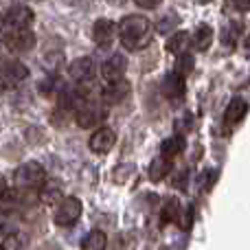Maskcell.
Segmentation results:
<instances>
[{"mask_svg":"<svg viewBox=\"0 0 250 250\" xmlns=\"http://www.w3.org/2000/svg\"><path fill=\"white\" fill-rule=\"evenodd\" d=\"M105 244H108V239H105L104 230H90V233L83 237L82 248L83 250H104Z\"/></svg>","mask_w":250,"mask_h":250,"instance_id":"cell-18","label":"cell"},{"mask_svg":"<svg viewBox=\"0 0 250 250\" xmlns=\"http://www.w3.org/2000/svg\"><path fill=\"white\" fill-rule=\"evenodd\" d=\"M149 20L145 16H138V13H132V16H125L121 22H119V33H121V42L127 48L136 51V48H143L147 44V35H149Z\"/></svg>","mask_w":250,"mask_h":250,"instance_id":"cell-1","label":"cell"},{"mask_svg":"<svg viewBox=\"0 0 250 250\" xmlns=\"http://www.w3.org/2000/svg\"><path fill=\"white\" fill-rule=\"evenodd\" d=\"M114 143H117V134L110 127H99L92 132L88 145H90V149L95 151V154H105V151H110L114 147Z\"/></svg>","mask_w":250,"mask_h":250,"instance_id":"cell-6","label":"cell"},{"mask_svg":"<svg viewBox=\"0 0 250 250\" xmlns=\"http://www.w3.org/2000/svg\"><path fill=\"white\" fill-rule=\"evenodd\" d=\"M82 211H83V207H82V200L79 198H75V195L62 198L55 208V224L68 229V226L77 224V220L82 217Z\"/></svg>","mask_w":250,"mask_h":250,"instance_id":"cell-3","label":"cell"},{"mask_svg":"<svg viewBox=\"0 0 250 250\" xmlns=\"http://www.w3.org/2000/svg\"><path fill=\"white\" fill-rule=\"evenodd\" d=\"M114 33H117V26H114V22L108 20V18H99V20L92 24V40H95L99 46H110L114 40Z\"/></svg>","mask_w":250,"mask_h":250,"instance_id":"cell-8","label":"cell"},{"mask_svg":"<svg viewBox=\"0 0 250 250\" xmlns=\"http://www.w3.org/2000/svg\"><path fill=\"white\" fill-rule=\"evenodd\" d=\"M44 189H42V200L46 204H53V202H57V200H62V191H60V187L57 185H42Z\"/></svg>","mask_w":250,"mask_h":250,"instance_id":"cell-22","label":"cell"},{"mask_svg":"<svg viewBox=\"0 0 250 250\" xmlns=\"http://www.w3.org/2000/svg\"><path fill=\"white\" fill-rule=\"evenodd\" d=\"M20 246H22V244L16 239V235H9V237L2 242V248H7V250H11V248H20Z\"/></svg>","mask_w":250,"mask_h":250,"instance_id":"cell-25","label":"cell"},{"mask_svg":"<svg viewBox=\"0 0 250 250\" xmlns=\"http://www.w3.org/2000/svg\"><path fill=\"white\" fill-rule=\"evenodd\" d=\"M195 2H208V0H195Z\"/></svg>","mask_w":250,"mask_h":250,"instance_id":"cell-31","label":"cell"},{"mask_svg":"<svg viewBox=\"0 0 250 250\" xmlns=\"http://www.w3.org/2000/svg\"><path fill=\"white\" fill-rule=\"evenodd\" d=\"M246 51L250 53V38H248V42H246Z\"/></svg>","mask_w":250,"mask_h":250,"instance_id":"cell-30","label":"cell"},{"mask_svg":"<svg viewBox=\"0 0 250 250\" xmlns=\"http://www.w3.org/2000/svg\"><path fill=\"white\" fill-rule=\"evenodd\" d=\"M182 149H185V138L182 136H171L167 138V141L163 143V147H160V151H163L165 158H176L178 154H182Z\"/></svg>","mask_w":250,"mask_h":250,"instance_id":"cell-19","label":"cell"},{"mask_svg":"<svg viewBox=\"0 0 250 250\" xmlns=\"http://www.w3.org/2000/svg\"><path fill=\"white\" fill-rule=\"evenodd\" d=\"M134 2H136L138 7H143V9H151V7H158L163 0H134Z\"/></svg>","mask_w":250,"mask_h":250,"instance_id":"cell-26","label":"cell"},{"mask_svg":"<svg viewBox=\"0 0 250 250\" xmlns=\"http://www.w3.org/2000/svg\"><path fill=\"white\" fill-rule=\"evenodd\" d=\"M127 95H129V83L121 77V79L110 82V86L104 90V101L110 105H117V104H121V101L127 99Z\"/></svg>","mask_w":250,"mask_h":250,"instance_id":"cell-13","label":"cell"},{"mask_svg":"<svg viewBox=\"0 0 250 250\" xmlns=\"http://www.w3.org/2000/svg\"><path fill=\"white\" fill-rule=\"evenodd\" d=\"M9 48L16 53H26L35 46V35L29 29H13V33L7 40Z\"/></svg>","mask_w":250,"mask_h":250,"instance_id":"cell-12","label":"cell"},{"mask_svg":"<svg viewBox=\"0 0 250 250\" xmlns=\"http://www.w3.org/2000/svg\"><path fill=\"white\" fill-rule=\"evenodd\" d=\"M169 169H171V165H169V158H165V156H158V158H154V160H151V165H149V178L154 182H160L169 173Z\"/></svg>","mask_w":250,"mask_h":250,"instance_id":"cell-16","label":"cell"},{"mask_svg":"<svg viewBox=\"0 0 250 250\" xmlns=\"http://www.w3.org/2000/svg\"><path fill=\"white\" fill-rule=\"evenodd\" d=\"M29 77V68H26L22 62H9V64L2 66V70H0V83H2L4 88H16L20 86L24 79Z\"/></svg>","mask_w":250,"mask_h":250,"instance_id":"cell-4","label":"cell"},{"mask_svg":"<svg viewBox=\"0 0 250 250\" xmlns=\"http://www.w3.org/2000/svg\"><path fill=\"white\" fill-rule=\"evenodd\" d=\"M13 180H16V185L20 187V189H38V187H42L44 180H46V171H44V167L40 163L31 160V163H24L16 169Z\"/></svg>","mask_w":250,"mask_h":250,"instance_id":"cell-2","label":"cell"},{"mask_svg":"<svg viewBox=\"0 0 250 250\" xmlns=\"http://www.w3.org/2000/svg\"><path fill=\"white\" fill-rule=\"evenodd\" d=\"M178 24H180V18H178L176 13H169V16L160 18L156 29H158V33H169V31H173Z\"/></svg>","mask_w":250,"mask_h":250,"instance_id":"cell-21","label":"cell"},{"mask_svg":"<svg viewBox=\"0 0 250 250\" xmlns=\"http://www.w3.org/2000/svg\"><path fill=\"white\" fill-rule=\"evenodd\" d=\"M125 70H127V60H125V55H110L108 60L104 62V66H101V75H104V79H108V82L121 79L125 75Z\"/></svg>","mask_w":250,"mask_h":250,"instance_id":"cell-11","label":"cell"},{"mask_svg":"<svg viewBox=\"0 0 250 250\" xmlns=\"http://www.w3.org/2000/svg\"><path fill=\"white\" fill-rule=\"evenodd\" d=\"M239 33H242V24H237V22H230L229 26H226V35H224V40L229 44H235L239 40Z\"/></svg>","mask_w":250,"mask_h":250,"instance_id":"cell-23","label":"cell"},{"mask_svg":"<svg viewBox=\"0 0 250 250\" xmlns=\"http://www.w3.org/2000/svg\"><path fill=\"white\" fill-rule=\"evenodd\" d=\"M189 46H191V35L187 33V31H178V33H173L167 42V51L173 53V55H182V53H187Z\"/></svg>","mask_w":250,"mask_h":250,"instance_id":"cell-15","label":"cell"},{"mask_svg":"<svg viewBox=\"0 0 250 250\" xmlns=\"http://www.w3.org/2000/svg\"><path fill=\"white\" fill-rule=\"evenodd\" d=\"M163 217H165V222H173L176 217H180V213H178V202H176V200H169V202L165 204Z\"/></svg>","mask_w":250,"mask_h":250,"instance_id":"cell-24","label":"cell"},{"mask_svg":"<svg viewBox=\"0 0 250 250\" xmlns=\"http://www.w3.org/2000/svg\"><path fill=\"white\" fill-rule=\"evenodd\" d=\"M233 4L239 9V11H248L250 9V0H233Z\"/></svg>","mask_w":250,"mask_h":250,"instance_id":"cell-27","label":"cell"},{"mask_svg":"<svg viewBox=\"0 0 250 250\" xmlns=\"http://www.w3.org/2000/svg\"><path fill=\"white\" fill-rule=\"evenodd\" d=\"M4 22H7L11 29H29V24L33 22V11L24 4H13L11 9L4 16Z\"/></svg>","mask_w":250,"mask_h":250,"instance_id":"cell-7","label":"cell"},{"mask_svg":"<svg viewBox=\"0 0 250 250\" xmlns=\"http://www.w3.org/2000/svg\"><path fill=\"white\" fill-rule=\"evenodd\" d=\"M104 119V112H101L99 105L95 104H83L77 108V125L83 129H92L99 125V121Z\"/></svg>","mask_w":250,"mask_h":250,"instance_id":"cell-9","label":"cell"},{"mask_svg":"<svg viewBox=\"0 0 250 250\" xmlns=\"http://www.w3.org/2000/svg\"><path fill=\"white\" fill-rule=\"evenodd\" d=\"M211 42H213V29L207 24L200 26V29L193 33V38H191V44H193L198 51H207V48L211 46Z\"/></svg>","mask_w":250,"mask_h":250,"instance_id":"cell-17","label":"cell"},{"mask_svg":"<svg viewBox=\"0 0 250 250\" xmlns=\"http://www.w3.org/2000/svg\"><path fill=\"white\" fill-rule=\"evenodd\" d=\"M248 112V104L244 99H233L229 104V108H226L224 112V123L226 125H237L244 121V117H246Z\"/></svg>","mask_w":250,"mask_h":250,"instance_id":"cell-14","label":"cell"},{"mask_svg":"<svg viewBox=\"0 0 250 250\" xmlns=\"http://www.w3.org/2000/svg\"><path fill=\"white\" fill-rule=\"evenodd\" d=\"M4 191H7V180H4V176L0 173V198H2Z\"/></svg>","mask_w":250,"mask_h":250,"instance_id":"cell-28","label":"cell"},{"mask_svg":"<svg viewBox=\"0 0 250 250\" xmlns=\"http://www.w3.org/2000/svg\"><path fill=\"white\" fill-rule=\"evenodd\" d=\"M195 62L191 55H187V53H182V55H178V64H176V73L182 75V77H187V75L193 70Z\"/></svg>","mask_w":250,"mask_h":250,"instance_id":"cell-20","label":"cell"},{"mask_svg":"<svg viewBox=\"0 0 250 250\" xmlns=\"http://www.w3.org/2000/svg\"><path fill=\"white\" fill-rule=\"evenodd\" d=\"M163 92L169 101H182L187 92V83H185V77L178 73H169L163 82Z\"/></svg>","mask_w":250,"mask_h":250,"instance_id":"cell-10","label":"cell"},{"mask_svg":"<svg viewBox=\"0 0 250 250\" xmlns=\"http://www.w3.org/2000/svg\"><path fill=\"white\" fill-rule=\"evenodd\" d=\"M2 33H4V22L0 20V40H2Z\"/></svg>","mask_w":250,"mask_h":250,"instance_id":"cell-29","label":"cell"},{"mask_svg":"<svg viewBox=\"0 0 250 250\" xmlns=\"http://www.w3.org/2000/svg\"><path fill=\"white\" fill-rule=\"evenodd\" d=\"M95 70H97V64L92 57H77L68 66V75L75 82H90L95 77Z\"/></svg>","mask_w":250,"mask_h":250,"instance_id":"cell-5","label":"cell"}]
</instances>
